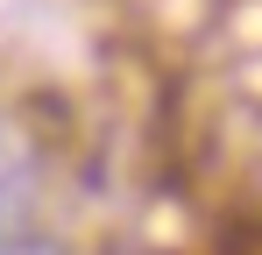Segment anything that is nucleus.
Returning a JSON list of instances; mask_svg holds the SVG:
<instances>
[{"mask_svg":"<svg viewBox=\"0 0 262 255\" xmlns=\"http://www.w3.org/2000/svg\"><path fill=\"white\" fill-rule=\"evenodd\" d=\"M0 255H57V248H50V241H14V234H7V241H0Z\"/></svg>","mask_w":262,"mask_h":255,"instance_id":"obj_2","label":"nucleus"},{"mask_svg":"<svg viewBox=\"0 0 262 255\" xmlns=\"http://www.w3.org/2000/svg\"><path fill=\"white\" fill-rule=\"evenodd\" d=\"M29 199H36V156H29V142H21L14 128L0 121V241L21 227Z\"/></svg>","mask_w":262,"mask_h":255,"instance_id":"obj_1","label":"nucleus"}]
</instances>
